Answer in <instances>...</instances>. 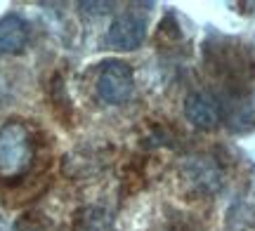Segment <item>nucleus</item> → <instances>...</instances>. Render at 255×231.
Listing matches in <instances>:
<instances>
[{
    "instance_id": "7",
    "label": "nucleus",
    "mask_w": 255,
    "mask_h": 231,
    "mask_svg": "<svg viewBox=\"0 0 255 231\" xmlns=\"http://www.w3.org/2000/svg\"><path fill=\"white\" fill-rule=\"evenodd\" d=\"M76 231H111V215L104 208H85L76 215Z\"/></svg>"
},
{
    "instance_id": "4",
    "label": "nucleus",
    "mask_w": 255,
    "mask_h": 231,
    "mask_svg": "<svg viewBox=\"0 0 255 231\" xmlns=\"http://www.w3.org/2000/svg\"><path fill=\"white\" fill-rule=\"evenodd\" d=\"M184 116L194 128L199 130H215L222 123V106H220V97H215L208 90H196L189 92L184 99Z\"/></svg>"
},
{
    "instance_id": "5",
    "label": "nucleus",
    "mask_w": 255,
    "mask_h": 231,
    "mask_svg": "<svg viewBox=\"0 0 255 231\" xmlns=\"http://www.w3.org/2000/svg\"><path fill=\"white\" fill-rule=\"evenodd\" d=\"M182 177L199 194H215L222 186V167L210 156H191L182 165Z\"/></svg>"
},
{
    "instance_id": "1",
    "label": "nucleus",
    "mask_w": 255,
    "mask_h": 231,
    "mask_svg": "<svg viewBox=\"0 0 255 231\" xmlns=\"http://www.w3.org/2000/svg\"><path fill=\"white\" fill-rule=\"evenodd\" d=\"M33 163V135L21 120L0 125V177L17 179Z\"/></svg>"
},
{
    "instance_id": "6",
    "label": "nucleus",
    "mask_w": 255,
    "mask_h": 231,
    "mask_svg": "<svg viewBox=\"0 0 255 231\" xmlns=\"http://www.w3.org/2000/svg\"><path fill=\"white\" fill-rule=\"evenodd\" d=\"M28 38H31V26L24 17L5 14L0 19V52L17 55L28 45Z\"/></svg>"
},
{
    "instance_id": "3",
    "label": "nucleus",
    "mask_w": 255,
    "mask_h": 231,
    "mask_svg": "<svg viewBox=\"0 0 255 231\" xmlns=\"http://www.w3.org/2000/svg\"><path fill=\"white\" fill-rule=\"evenodd\" d=\"M144 38H146V17L139 14V12L128 9V12H121L119 17H114L104 40H107V45L111 50L128 52V50H137L144 43Z\"/></svg>"
},
{
    "instance_id": "8",
    "label": "nucleus",
    "mask_w": 255,
    "mask_h": 231,
    "mask_svg": "<svg viewBox=\"0 0 255 231\" xmlns=\"http://www.w3.org/2000/svg\"><path fill=\"white\" fill-rule=\"evenodd\" d=\"M78 7L83 12H95V14H102V12H107V9L114 7V2H81Z\"/></svg>"
},
{
    "instance_id": "2",
    "label": "nucleus",
    "mask_w": 255,
    "mask_h": 231,
    "mask_svg": "<svg viewBox=\"0 0 255 231\" xmlns=\"http://www.w3.org/2000/svg\"><path fill=\"white\" fill-rule=\"evenodd\" d=\"M97 97L104 104L111 106H119V104L128 102L132 87H135V74H132V66L121 62V59H109L104 62L97 76Z\"/></svg>"
}]
</instances>
